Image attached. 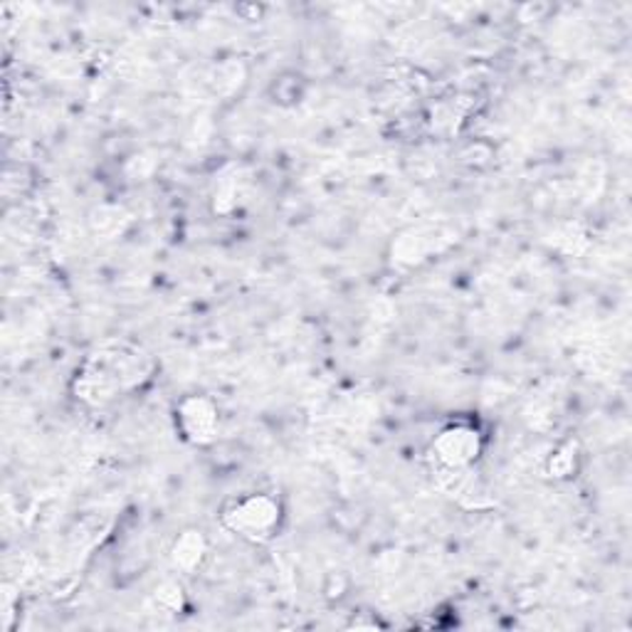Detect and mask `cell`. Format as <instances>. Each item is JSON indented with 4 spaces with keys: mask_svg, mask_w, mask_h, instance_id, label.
<instances>
[{
    "mask_svg": "<svg viewBox=\"0 0 632 632\" xmlns=\"http://www.w3.org/2000/svg\"><path fill=\"white\" fill-rule=\"evenodd\" d=\"M218 405L206 396H185L175 408V427L181 438L191 445H210L218 435Z\"/></svg>",
    "mask_w": 632,
    "mask_h": 632,
    "instance_id": "3957f363",
    "label": "cell"
},
{
    "mask_svg": "<svg viewBox=\"0 0 632 632\" xmlns=\"http://www.w3.org/2000/svg\"><path fill=\"white\" fill-rule=\"evenodd\" d=\"M573 467H575V452L571 448L556 452L551 462H548V472H551L554 477H569Z\"/></svg>",
    "mask_w": 632,
    "mask_h": 632,
    "instance_id": "5b68a950",
    "label": "cell"
},
{
    "mask_svg": "<svg viewBox=\"0 0 632 632\" xmlns=\"http://www.w3.org/2000/svg\"><path fill=\"white\" fill-rule=\"evenodd\" d=\"M156 600L161 603V606H166V608H181V603H183L181 585L179 583L161 585V588L156 591Z\"/></svg>",
    "mask_w": 632,
    "mask_h": 632,
    "instance_id": "8992f818",
    "label": "cell"
},
{
    "mask_svg": "<svg viewBox=\"0 0 632 632\" xmlns=\"http://www.w3.org/2000/svg\"><path fill=\"white\" fill-rule=\"evenodd\" d=\"M282 522V505L272 495H247L238 499L226 514V524L232 534L247 538V542H267L277 534Z\"/></svg>",
    "mask_w": 632,
    "mask_h": 632,
    "instance_id": "6da1fadb",
    "label": "cell"
},
{
    "mask_svg": "<svg viewBox=\"0 0 632 632\" xmlns=\"http://www.w3.org/2000/svg\"><path fill=\"white\" fill-rule=\"evenodd\" d=\"M485 450V438L477 427L470 423H452L442 427L438 438L433 440V454L445 470H467L479 460Z\"/></svg>",
    "mask_w": 632,
    "mask_h": 632,
    "instance_id": "7a4b0ae2",
    "label": "cell"
},
{
    "mask_svg": "<svg viewBox=\"0 0 632 632\" xmlns=\"http://www.w3.org/2000/svg\"><path fill=\"white\" fill-rule=\"evenodd\" d=\"M208 554V542L206 536L195 528H185V532L175 538L171 546V561L175 569H181L185 573H191L198 569Z\"/></svg>",
    "mask_w": 632,
    "mask_h": 632,
    "instance_id": "277c9868",
    "label": "cell"
}]
</instances>
